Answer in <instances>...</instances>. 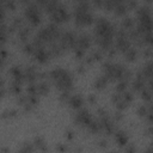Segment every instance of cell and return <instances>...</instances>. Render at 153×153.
Listing matches in <instances>:
<instances>
[{
    "instance_id": "681fc988",
    "label": "cell",
    "mask_w": 153,
    "mask_h": 153,
    "mask_svg": "<svg viewBox=\"0 0 153 153\" xmlns=\"http://www.w3.org/2000/svg\"><path fill=\"white\" fill-rule=\"evenodd\" d=\"M65 136H66L67 140H73L74 139V131L72 129H67L65 131Z\"/></svg>"
},
{
    "instance_id": "1f68e13d",
    "label": "cell",
    "mask_w": 153,
    "mask_h": 153,
    "mask_svg": "<svg viewBox=\"0 0 153 153\" xmlns=\"http://www.w3.org/2000/svg\"><path fill=\"white\" fill-rule=\"evenodd\" d=\"M33 146L36 148H38L39 151H47V146H45V142H44V139L42 136H36L35 140H33Z\"/></svg>"
},
{
    "instance_id": "d6986e66",
    "label": "cell",
    "mask_w": 153,
    "mask_h": 153,
    "mask_svg": "<svg viewBox=\"0 0 153 153\" xmlns=\"http://www.w3.org/2000/svg\"><path fill=\"white\" fill-rule=\"evenodd\" d=\"M109 82H110V81L108 80V78H106L104 74H102V75H99V76L94 80L93 87H94L96 90H104V88L108 86Z\"/></svg>"
},
{
    "instance_id": "4316f807",
    "label": "cell",
    "mask_w": 153,
    "mask_h": 153,
    "mask_svg": "<svg viewBox=\"0 0 153 153\" xmlns=\"http://www.w3.org/2000/svg\"><path fill=\"white\" fill-rule=\"evenodd\" d=\"M134 25H135V22H134V19H133L131 17H127V16H124L123 19L121 20V27L124 29L126 31H128L129 29L134 27Z\"/></svg>"
},
{
    "instance_id": "277c9868",
    "label": "cell",
    "mask_w": 153,
    "mask_h": 153,
    "mask_svg": "<svg viewBox=\"0 0 153 153\" xmlns=\"http://www.w3.org/2000/svg\"><path fill=\"white\" fill-rule=\"evenodd\" d=\"M116 32V25H114L109 19L104 17H98L94 19V37L114 38Z\"/></svg>"
},
{
    "instance_id": "8992f818",
    "label": "cell",
    "mask_w": 153,
    "mask_h": 153,
    "mask_svg": "<svg viewBox=\"0 0 153 153\" xmlns=\"http://www.w3.org/2000/svg\"><path fill=\"white\" fill-rule=\"evenodd\" d=\"M24 17L29 22L31 26H37L41 23L42 19V12H41V6L35 1H31L27 4L24 8Z\"/></svg>"
},
{
    "instance_id": "484cf974",
    "label": "cell",
    "mask_w": 153,
    "mask_h": 153,
    "mask_svg": "<svg viewBox=\"0 0 153 153\" xmlns=\"http://www.w3.org/2000/svg\"><path fill=\"white\" fill-rule=\"evenodd\" d=\"M61 4V1L60 0H49L44 6H43V8H44V11L47 12V13H51V12H54L57 7H59V5Z\"/></svg>"
},
{
    "instance_id": "cb8c5ba5",
    "label": "cell",
    "mask_w": 153,
    "mask_h": 153,
    "mask_svg": "<svg viewBox=\"0 0 153 153\" xmlns=\"http://www.w3.org/2000/svg\"><path fill=\"white\" fill-rule=\"evenodd\" d=\"M87 130L91 133V134H98L102 131V127H100V123H99V120H93L87 124Z\"/></svg>"
},
{
    "instance_id": "f1b7e54d",
    "label": "cell",
    "mask_w": 153,
    "mask_h": 153,
    "mask_svg": "<svg viewBox=\"0 0 153 153\" xmlns=\"http://www.w3.org/2000/svg\"><path fill=\"white\" fill-rule=\"evenodd\" d=\"M112 12L115 13L116 17H124L127 14V12H128V8H127L126 4H117Z\"/></svg>"
},
{
    "instance_id": "d6a6232c",
    "label": "cell",
    "mask_w": 153,
    "mask_h": 153,
    "mask_svg": "<svg viewBox=\"0 0 153 153\" xmlns=\"http://www.w3.org/2000/svg\"><path fill=\"white\" fill-rule=\"evenodd\" d=\"M120 94H121V98H122V99H123L124 102H127L128 104L133 103V100H134V93H133L131 91L124 90V91L120 92Z\"/></svg>"
},
{
    "instance_id": "bcb514c9",
    "label": "cell",
    "mask_w": 153,
    "mask_h": 153,
    "mask_svg": "<svg viewBox=\"0 0 153 153\" xmlns=\"http://www.w3.org/2000/svg\"><path fill=\"white\" fill-rule=\"evenodd\" d=\"M91 1V4L94 6V7H97V8H103V5H104V1L105 0H90Z\"/></svg>"
},
{
    "instance_id": "30bf717a",
    "label": "cell",
    "mask_w": 153,
    "mask_h": 153,
    "mask_svg": "<svg viewBox=\"0 0 153 153\" xmlns=\"http://www.w3.org/2000/svg\"><path fill=\"white\" fill-rule=\"evenodd\" d=\"M93 37L88 33V32H80L79 35H76V39H75V45L73 49L79 48L86 51V49H88L92 44Z\"/></svg>"
},
{
    "instance_id": "2e32d148",
    "label": "cell",
    "mask_w": 153,
    "mask_h": 153,
    "mask_svg": "<svg viewBox=\"0 0 153 153\" xmlns=\"http://www.w3.org/2000/svg\"><path fill=\"white\" fill-rule=\"evenodd\" d=\"M23 25H24V19L19 16H16L12 18L11 24L7 25V31H8V33H13V32L18 31Z\"/></svg>"
},
{
    "instance_id": "7402d4cb",
    "label": "cell",
    "mask_w": 153,
    "mask_h": 153,
    "mask_svg": "<svg viewBox=\"0 0 153 153\" xmlns=\"http://www.w3.org/2000/svg\"><path fill=\"white\" fill-rule=\"evenodd\" d=\"M123 55H124V60L127 61V62H134L136 59H137V55H139V53H137V49L136 48H128L124 53H123Z\"/></svg>"
},
{
    "instance_id": "9a60e30c",
    "label": "cell",
    "mask_w": 153,
    "mask_h": 153,
    "mask_svg": "<svg viewBox=\"0 0 153 153\" xmlns=\"http://www.w3.org/2000/svg\"><path fill=\"white\" fill-rule=\"evenodd\" d=\"M67 104H68L72 109L78 110V109H80V108L84 105V98H82V96H81L80 93H75V94H73V96L69 97Z\"/></svg>"
},
{
    "instance_id": "be15d7a7",
    "label": "cell",
    "mask_w": 153,
    "mask_h": 153,
    "mask_svg": "<svg viewBox=\"0 0 153 153\" xmlns=\"http://www.w3.org/2000/svg\"><path fill=\"white\" fill-rule=\"evenodd\" d=\"M142 1L145 5H151V2H152V0H142Z\"/></svg>"
},
{
    "instance_id": "ac0fdd59",
    "label": "cell",
    "mask_w": 153,
    "mask_h": 153,
    "mask_svg": "<svg viewBox=\"0 0 153 153\" xmlns=\"http://www.w3.org/2000/svg\"><path fill=\"white\" fill-rule=\"evenodd\" d=\"M65 51H66V50H65V49H63V47L59 43V41L50 43L49 53H50L51 57H60V56H62V55L65 54Z\"/></svg>"
},
{
    "instance_id": "7bdbcfd3",
    "label": "cell",
    "mask_w": 153,
    "mask_h": 153,
    "mask_svg": "<svg viewBox=\"0 0 153 153\" xmlns=\"http://www.w3.org/2000/svg\"><path fill=\"white\" fill-rule=\"evenodd\" d=\"M126 6H127L128 11L136 10V7L139 6V5H137V0H127V1H126Z\"/></svg>"
},
{
    "instance_id": "91938a15",
    "label": "cell",
    "mask_w": 153,
    "mask_h": 153,
    "mask_svg": "<svg viewBox=\"0 0 153 153\" xmlns=\"http://www.w3.org/2000/svg\"><path fill=\"white\" fill-rule=\"evenodd\" d=\"M152 134V127H148L146 130H145V135H147V136H149Z\"/></svg>"
},
{
    "instance_id": "8d00e7d4",
    "label": "cell",
    "mask_w": 153,
    "mask_h": 153,
    "mask_svg": "<svg viewBox=\"0 0 153 153\" xmlns=\"http://www.w3.org/2000/svg\"><path fill=\"white\" fill-rule=\"evenodd\" d=\"M128 84H129V81H127V80H118L116 84V87H115L116 92H122V91L127 90Z\"/></svg>"
},
{
    "instance_id": "ee69618b",
    "label": "cell",
    "mask_w": 153,
    "mask_h": 153,
    "mask_svg": "<svg viewBox=\"0 0 153 153\" xmlns=\"http://www.w3.org/2000/svg\"><path fill=\"white\" fill-rule=\"evenodd\" d=\"M73 51H74V56H75V59L81 60V59L85 57V50L79 49V48H75V49H73Z\"/></svg>"
},
{
    "instance_id": "74e56055",
    "label": "cell",
    "mask_w": 153,
    "mask_h": 153,
    "mask_svg": "<svg viewBox=\"0 0 153 153\" xmlns=\"http://www.w3.org/2000/svg\"><path fill=\"white\" fill-rule=\"evenodd\" d=\"M115 6H116V4H115L114 0H105L104 5H103V10L106 11V12H112Z\"/></svg>"
},
{
    "instance_id": "680465c9",
    "label": "cell",
    "mask_w": 153,
    "mask_h": 153,
    "mask_svg": "<svg viewBox=\"0 0 153 153\" xmlns=\"http://www.w3.org/2000/svg\"><path fill=\"white\" fill-rule=\"evenodd\" d=\"M19 4H22V5H24V6H26L27 4H30L31 2V0H17Z\"/></svg>"
},
{
    "instance_id": "ffe728a7",
    "label": "cell",
    "mask_w": 153,
    "mask_h": 153,
    "mask_svg": "<svg viewBox=\"0 0 153 153\" xmlns=\"http://www.w3.org/2000/svg\"><path fill=\"white\" fill-rule=\"evenodd\" d=\"M37 85V94L38 96H47L48 93H49V91H50V85H49V82L48 81H45V80H41L38 84H36Z\"/></svg>"
},
{
    "instance_id": "7c38bea8",
    "label": "cell",
    "mask_w": 153,
    "mask_h": 153,
    "mask_svg": "<svg viewBox=\"0 0 153 153\" xmlns=\"http://www.w3.org/2000/svg\"><path fill=\"white\" fill-rule=\"evenodd\" d=\"M24 79H25V82H36V80L38 79V71H37V67L33 66V65H30V66H26L24 68Z\"/></svg>"
},
{
    "instance_id": "ab89813d",
    "label": "cell",
    "mask_w": 153,
    "mask_h": 153,
    "mask_svg": "<svg viewBox=\"0 0 153 153\" xmlns=\"http://www.w3.org/2000/svg\"><path fill=\"white\" fill-rule=\"evenodd\" d=\"M16 102H17L18 105L24 106L25 104H27V94H22V93L18 94L17 98H16Z\"/></svg>"
},
{
    "instance_id": "f5cc1de1",
    "label": "cell",
    "mask_w": 153,
    "mask_h": 153,
    "mask_svg": "<svg viewBox=\"0 0 153 153\" xmlns=\"http://www.w3.org/2000/svg\"><path fill=\"white\" fill-rule=\"evenodd\" d=\"M93 62H94V61H93V59H92L90 55H88V56H86V57H85V60H84V63H85L86 66H91V65H93Z\"/></svg>"
},
{
    "instance_id": "d4e9b609",
    "label": "cell",
    "mask_w": 153,
    "mask_h": 153,
    "mask_svg": "<svg viewBox=\"0 0 153 153\" xmlns=\"http://www.w3.org/2000/svg\"><path fill=\"white\" fill-rule=\"evenodd\" d=\"M149 111H152V106H151L149 103H148V104H141V105H139V108H137V110H136V114H137L139 117L145 118L146 115H147Z\"/></svg>"
},
{
    "instance_id": "7a4b0ae2",
    "label": "cell",
    "mask_w": 153,
    "mask_h": 153,
    "mask_svg": "<svg viewBox=\"0 0 153 153\" xmlns=\"http://www.w3.org/2000/svg\"><path fill=\"white\" fill-rule=\"evenodd\" d=\"M61 33L62 30L59 27V25L55 23H50L37 31V33L33 37L32 44L35 45V48L44 47L45 44H50L53 42L59 41Z\"/></svg>"
},
{
    "instance_id": "6da1fadb",
    "label": "cell",
    "mask_w": 153,
    "mask_h": 153,
    "mask_svg": "<svg viewBox=\"0 0 153 153\" xmlns=\"http://www.w3.org/2000/svg\"><path fill=\"white\" fill-rule=\"evenodd\" d=\"M102 72L108 78L109 81L127 80L129 81L133 78V72L124 65L115 63L110 60L102 63Z\"/></svg>"
},
{
    "instance_id": "ba28073f",
    "label": "cell",
    "mask_w": 153,
    "mask_h": 153,
    "mask_svg": "<svg viewBox=\"0 0 153 153\" xmlns=\"http://www.w3.org/2000/svg\"><path fill=\"white\" fill-rule=\"evenodd\" d=\"M92 121V115L90 114V111L85 108H80L76 110V112L73 115V122L79 126V127H84L86 128L87 124Z\"/></svg>"
},
{
    "instance_id": "836d02e7",
    "label": "cell",
    "mask_w": 153,
    "mask_h": 153,
    "mask_svg": "<svg viewBox=\"0 0 153 153\" xmlns=\"http://www.w3.org/2000/svg\"><path fill=\"white\" fill-rule=\"evenodd\" d=\"M90 56L93 59L94 62H96V61H102L103 57H104V51H103L102 49H96V50H93V51L90 54Z\"/></svg>"
},
{
    "instance_id": "9c48e42d",
    "label": "cell",
    "mask_w": 153,
    "mask_h": 153,
    "mask_svg": "<svg viewBox=\"0 0 153 153\" xmlns=\"http://www.w3.org/2000/svg\"><path fill=\"white\" fill-rule=\"evenodd\" d=\"M75 39H76V33L72 30H67V31H62L59 38V43L63 47L65 50L73 49L75 45Z\"/></svg>"
},
{
    "instance_id": "e7e4bbea",
    "label": "cell",
    "mask_w": 153,
    "mask_h": 153,
    "mask_svg": "<svg viewBox=\"0 0 153 153\" xmlns=\"http://www.w3.org/2000/svg\"><path fill=\"white\" fill-rule=\"evenodd\" d=\"M4 84H5V81H4V79L0 76V86H4Z\"/></svg>"
},
{
    "instance_id": "44dd1931",
    "label": "cell",
    "mask_w": 153,
    "mask_h": 153,
    "mask_svg": "<svg viewBox=\"0 0 153 153\" xmlns=\"http://www.w3.org/2000/svg\"><path fill=\"white\" fill-rule=\"evenodd\" d=\"M136 16L137 18H147L151 17V6L149 5H142L136 7Z\"/></svg>"
},
{
    "instance_id": "9f6ffc18",
    "label": "cell",
    "mask_w": 153,
    "mask_h": 153,
    "mask_svg": "<svg viewBox=\"0 0 153 153\" xmlns=\"http://www.w3.org/2000/svg\"><path fill=\"white\" fill-rule=\"evenodd\" d=\"M124 151H126V152H136V148H135L134 146H128V145H126V146H124Z\"/></svg>"
},
{
    "instance_id": "e575fe53",
    "label": "cell",
    "mask_w": 153,
    "mask_h": 153,
    "mask_svg": "<svg viewBox=\"0 0 153 153\" xmlns=\"http://www.w3.org/2000/svg\"><path fill=\"white\" fill-rule=\"evenodd\" d=\"M5 10L8 11H16L17 10V1L16 0H5V2L2 4Z\"/></svg>"
},
{
    "instance_id": "603a6c76",
    "label": "cell",
    "mask_w": 153,
    "mask_h": 153,
    "mask_svg": "<svg viewBox=\"0 0 153 153\" xmlns=\"http://www.w3.org/2000/svg\"><path fill=\"white\" fill-rule=\"evenodd\" d=\"M140 71L143 74L145 79L147 81H151V76H152V62H151V60H147V62L140 68Z\"/></svg>"
},
{
    "instance_id": "94428289",
    "label": "cell",
    "mask_w": 153,
    "mask_h": 153,
    "mask_svg": "<svg viewBox=\"0 0 153 153\" xmlns=\"http://www.w3.org/2000/svg\"><path fill=\"white\" fill-rule=\"evenodd\" d=\"M5 65H6V60L0 57V69H1V68H4V66H5Z\"/></svg>"
},
{
    "instance_id": "6125c7cd",
    "label": "cell",
    "mask_w": 153,
    "mask_h": 153,
    "mask_svg": "<svg viewBox=\"0 0 153 153\" xmlns=\"http://www.w3.org/2000/svg\"><path fill=\"white\" fill-rule=\"evenodd\" d=\"M56 149H57V151H67V148H66V147H63V146H57V147H56Z\"/></svg>"
},
{
    "instance_id": "f6af8a7d",
    "label": "cell",
    "mask_w": 153,
    "mask_h": 153,
    "mask_svg": "<svg viewBox=\"0 0 153 153\" xmlns=\"http://www.w3.org/2000/svg\"><path fill=\"white\" fill-rule=\"evenodd\" d=\"M122 120H123V114H122V111L117 110V111L114 114V116H112V121H114V122H120V121H122Z\"/></svg>"
},
{
    "instance_id": "c3c4849f",
    "label": "cell",
    "mask_w": 153,
    "mask_h": 153,
    "mask_svg": "<svg viewBox=\"0 0 153 153\" xmlns=\"http://www.w3.org/2000/svg\"><path fill=\"white\" fill-rule=\"evenodd\" d=\"M86 68H87V66H86L85 63H80V65L76 67V73H78V74H84V73L86 72Z\"/></svg>"
},
{
    "instance_id": "60d3db41",
    "label": "cell",
    "mask_w": 153,
    "mask_h": 153,
    "mask_svg": "<svg viewBox=\"0 0 153 153\" xmlns=\"http://www.w3.org/2000/svg\"><path fill=\"white\" fill-rule=\"evenodd\" d=\"M36 149V147L33 146V143L31 142H24L22 148H20V152H33Z\"/></svg>"
},
{
    "instance_id": "b9f144b4",
    "label": "cell",
    "mask_w": 153,
    "mask_h": 153,
    "mask_svg": "<svg viewBox=\"0 0 153 153\" xmlns=\"http://www.w3.org/2000/svg\"><path fill=\"white\" fill-rule=\"evenodd\" d=\"M69 97H71V92L63 91V92H61V94L59 96V100H60V103H62V104H67Z\"/></svg>"
},
{
    "instance_id": "d590c367",
    "label": "cell",
    "mask_w": 153,
    "mask_h": 153,
    "mask_svg": "<svg viewBox=\"0 0 153 153\" xmlns=\"http://www.w3.org/2000/svg\"><path fill=\"white\" fill-rule=\"evenodd\" d=\"M22 50H23L25 54H27V55H32V53H33V50H35V45L32 44V42H25V43L23 44Z\"/></svg>"
},
{
    "instance_id": "f35d334b",
    "label": "cell",
    "mask_w": 153,
    "mask_h": 153,
    "mask_svg": "<svg viewBox=\"0 0 153 153\" xmlns=\"http://www.w3.org/2000/svg\"><path fill=\"white\" fill-rule=\"evenodd\" d=\"M120 96H121V94H120ZM115 106H116V109H117V110L123 111V110H126V109L129 106V104H128L127 102H124V100H123V99L120 97V99H118V100L115 103Z\"/></svg>"
},
{
    "instance_id": "e0dca14e",
    "label": "cell",
    "mask_w": 153,
    "mask_h": 153,
    "mask_svg": "<svg viewBox=\"0 0 153 153\" xmlns=\"http://www.w3.org/2000/svg\"><path fill=\"white\" fill-rule=\"evenodd\" d=\"M30 33H31V26H29V25H23V26L17 31V39H18L19 42L25 43V42H27Z\"/></svg>"
},
{
    "instance_id": "83f0119b",
    "label": "cell",
    "mask_w": 153,
    "mask_h": 153,
    "mask_svg": "<svg viewBox=\"0 0 153 153\" xmlns=\"http://www.w3.org/2000/svg\"><path fill=\"white\" fill-rule=\"evenodd\" d=\"M19 115V111L17 109H6L0 114V118L1 120H6V118H13L17 117Z\"/></svg>"
},
{
    "instance_id": "6f0895ef",
    "label": "cell",
    "mask_w": 153,
    "mask_h": 153,
    "mask_svg": "<svg viewBox=\"0 0 153 153\" xmlns=\"http://www.w3.org/2000/svg\"><path fill=\"white\" fill-rule=\"evenodd\" d=\"M98 146H99V147H106V146H108V140H105V139H103V140H99V142H98Z\"/></svg>"
},
{
    "instance_id": "f907efd6",
    "label": "cell",
    "mask_w": 153,
    "mask_h": 153,
    "mask_svg": "<svg viewBox=\"0 0 153 153\" xmlns=\"http://www.w3.org/2000/svg\"><path fill=\"white\" fill-rule=\"evenodd\" d=\"M0 57L5 59V60H7V57H8V51L4 47H0Z\"/></svg>"
},
{
    "instance_id": "5bb4252c",
    "label": "cell",
    "mask_w": 153,
    "mask_h": 153,
    "mask_svg": "<svg viewBox=\"0 0 153 153\" xmlns=\"http://www.w3.org/2000/svg\"><path fill=\"white\" fill-rule=\"evenodd\" d=\"M114 136H115V141H116V143H117L120 147H124L126 145H128L129 137H128L127 131L121 130V129H116L115 133H114Z\"/></svg>"
},
{
    "instance_id": "11a10c76",
    "label": "cell",
    "mask_w": 153,
    "mask_h": 153,
    "mask_svg": "<svg viewBox=\"0 0 153 153\" xmlns=\"http://www.w3.org/2000/svg\"><path fill=\"white\" fill-rule=\"evenodd\" d=\"M105 114H108V110L106 109H104V108H98L97 109V115L102 116V115H105Z\"/></svg>"
},
{
    "instance_id": "7dc6e473",
    "label": "cell",
    "mask_w": 153,
    "mask_h": 153,
    "mask_svg": "<svg viewBox=\"0 0 153 153\" xmlns=\"http://www.w3.org/2000/svg\"><path fill=\"white\" fill-rule=\"evenodd\" d=\"M151 55H152V50H151V48H149V47L143 48V50H142V56L146 57V59H149Z\"/></svg>"
},
{
    "instance_id": "52a82bcc",
    "label": "cell",
    "mask_w": 153,
    "mask_h": 153,
    "mask_svg": "<svg viewBox=\"0 0 153 153\" xmlns=\"http://www.w3.org/2000/svg\"><path fill=\"white\" fill-rule=\"evenodd\" d=\"M50 18H51V23H55V24H62V23H66L71 18V14L68 12V8L65 4H60L59 7L50 13Z\"/></svg>"
},
{
    "instance_id": "8fae6325",
    "label": "cell",
    "mask_w": 153,
    "mask_h": 153,
    "mask_svg": "<svg viewBox=\"0 0 153 153\" xmlns=\"http://www.w3.org/2000/svg\"><path fill=\"white\" fill-rule=\"evenodd\" d=\"M32 56L35 57V60H36L38 63H42V65H43V63H47V62L50 60V57H51L49 50H47L44 47L35 48V50H33V53H32Z\"/></svg>"
},
{
    "instance_id": "4dcf8cb0",
    "label": "cell",
    "mask_w": 153,
    "mask_h": 153,
    "mask_svg": "<svg viewBox=\"0 0 153 153\" xmlns=\"http://www.w3.org/2000/svg\"><path fill=\"white\" fill-rule=\"evenodd\" d=\"M10 93H12V94H16V96H18V94H20L22 93V84H19V82H17V81H13L12 80V82H11V85H10Z\"/></svg>"
},
{
    "instance_id": "3957f363",
    "label": "cell",
    "mask_w": 153,
    "mask_h": 153,
    "mask_svg": "<svg viewBox=\"0 0 153 153\" xmlns=\"http://www.w3.org/2000/svg\"><path fill=\"white\" fill-rule=\"evenodd\" d=\"M48 76L54 81L55 87L61 92L63 91L71 92L74 87V79H73L72 73L62 67H56L49 71Z\"/></svg>"
},
{
    "instance_id": "db71d44e",
    "label": "cell",
    "mask_w": 153,
    "mask_h": 153,
    "mask_svg": "<svg viewBox=\"0 0 153 153\" xmlns=\"http://www.w3.org/2000/svg\"><path fill=\"white\" fill-rule=\"evenodd\" d=\"M6 93H7V90H6V88H5L4 86H0V99L5 98Z\"/></svg>"
},
{
    "instance_id": "f546056e",
    "label": "cell",
    "mask_w": 153,
    "mask_h": 153,
    "mask_svg": "<svg viewBox=\"0 0 153 153\" xmlns=\"http://www.w3.org/2000/svg\"><path fill=\"white\" fill-rule=\"evenodd\" d=\"M140 94H141V99H143L147 103H151V99H152V88H151V85H147L146 84V87L140 92Z\"/></svg>"
},
{
    "instance_id": "5b68a950",
    "label": "cell",
    "mask_w": 153,
    "mask_h": 153,
    "mask_svg": "<svg viewBox=\"0 0 153 153\" xmlns=\"http://www.w3.org/2000/svg\"><path fill=\"white\" fill-rule=\"evenodd\" d=\"M73 19L76 26L84 27V26H90L94 23V16L91 12V10H85L79 6H74L73 8Z\"/></svg>"
},
{
    "instance_id": "4fadbf2b",
    "label": "cell",
    "mask_w": 153,
    "mask_h": 153,
    "mask_svg": "<svg viewBox=\"0 0 153 153\" xmlns=\"http://www.w3.org/2000/svg\"><path fill=\"white\" fill-rule=\"evenodd\" d=\"M10 74L12 75V80L13 81H17L19 84L23 85V82H25V79H24V69L18 66V65H14L10 68Z\"/></svg>"
},
{
    "instance_id": "03108f58",
    "label": "cell",
    "mask_w": 153,
    "mask_h": 153,
    "mask_svg": "<svg viewBox=\"0 0 153 153\" xmlns=\"http://www.w3.org/2000/svg\"><path fill=\"white\" fill-rule=\"evenodd\" d=\"M74 1H76V0H74Z\"/></svg>"
},
{
    "instance_id": "816d5d0a",
    "label": "cell",
    "mask_w": 153,
    "mask_h": 153,
    "mask_svg": "<svg viewBox=\"0 0 153 153\" xmlns=\"http://www.w3.org/2000/svg\"><path fill=\"white\" fill-rule=\"evenodd\" d=\"M87 102H88L90 104H96V103H97V97H96V94H93V93L88 94V96H87Z\"/></svg>"
}]
</instances>
